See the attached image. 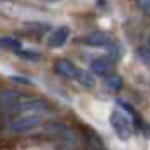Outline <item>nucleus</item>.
Segmentation results:
<instances>
[{"instance_id": "nucleus-3", "label": "nucleus", "mask_w": 150, "mask_h": 150, "mask_svg": "<svg viewBox=\"0 0 150 150\" xmlns=\"http://www.w3.org/2000/svg\"><path fill=\"white\" fill-rule=\"evenodd\" d=\"M92 70L97 75L108 77V75L111 74V63L108 62V58H99V60H96L92 63Z\"/></svg>"}, {"instance_id": "nucleus-1", "label": "nucleus", "mask_w": 150, "mask_h": 150, "mask_svg": "<svg viewBox=\"0 0 150 150\" xmlns=\"http://www.w3.org/2000/svg\"><path fill=\"white\" fill-rule=\"evenodd\" d=\"M111 126L116 130V133L120 135V137H125V138H128L131 133V121L120 111H114L111 116Z\"/></svg>"}, {"instance_id": "nucleus-2", "label": "nucleus", "mask_w": 150, "mask_h": 150, "mask_svg": "<svg viewBox=\"0 0 150 150\" xmlns=\"http://www.w3.org/2000/svg\"><path fill=\"white\" fill-rule=\"evenodd\" d=\"M56 72L62 74L63 77H68V79H75V77H79V74H80V70L75 68L70 62H58L56 63Z\"/></svg>"}, {"instance_id": "nucleus-4", "label": "nucleus", "mask_w": 150, "mask_h": 150, "mask_svg": "<svg viewBox=\"0 0 150 150\" xmlns=\"http://www.w3.org/2000/svg\"><path fill=\"white\" fill-rule=\"evenodd\" d=\"M67 38H68V29L67 28L56 29L55 33H53V36H51V45L53 46H60V45H63L67 41Z\"/></svg>"}]
</instances>
